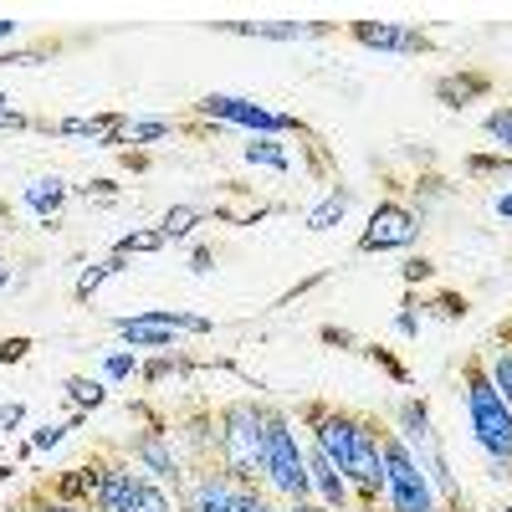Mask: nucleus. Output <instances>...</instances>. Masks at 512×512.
Masks as SVG:
<instances>
[{"label":"nucleus","mask_w":512,"mask_h":512,"mask_svg":"<svg viewBox=\"0 0 512 512\" xmlns=\"http://www.w3.org/2000/svg\"><path fill=\"white\" fill-rule=\"evenodd\" d=\"M262 441H267V405L231 400L216 410V472H226L246 492H262Z\"/></svg>","instance_id":"obj_1"},{"label":"nucleus","mask_w":512,"mask_h":512,"mask_svg":"<svg viewBox=\"0 0 512 512\" xmlns=\"http://www.w3.org/2000/svg\"><path fill=\"white\" fill-rule=\"evenodd\" d=\"M461 384H466V420H472V441L487 451L492 477H512V405L497 395V384L487 379L482 354H472L461 364Z\"/></svg>","instance_id":"obj_2"},{"label":"nucleus","mask_w":512,"mask_h":512,"mask_svg":"<svg viewBox=\"0 0 512 512\" xmlns=\"http://www.w3.org/2000/svg\"><path fill=\"white\" fill-rule=\"evenodd\" d=\"M379 461H384V507L390 512H441L431 477L420 472L415 451L395 425H379Z\"/></svg>","instance_id":"obj_3"},{"label":"nucleus","mask_w":512,"mask_h":512,"mask_svg":"<svg viewBox=\"0 0 512 512\" xmlns=\"http://www.w3.org/2000/svg\"><path fill=\"white\" fill-rule=\"evenodd\" d=\"M262 482H267L277 497H287V502L313 497L303 441H297L287 410H272V405H267V441H262Z\"/></svg>","instance_id":"obj_4"},{"label":"nucleus","mask_w":512,"mask_h":512,"mask_svg":"<svg viewBox=\"0 0 512 512\" xmlns=\"http://www.w3.org/2000/svg\"><path fill=\"white\" fill-rule=\"evenodd\" d=\"M195 118L216 123V128H246L251 139H277V134H308L303 118H287V113H272L256 98H236V93H205L195 103Z\"/></svg>","instance_id":"obj_5"},{"label":"nucleus","mask_w":512,"mask_h":512,"mask_svg":"<svg viewBox=\"0 0 512 512\" xmlns=\"http://www.w3.org/2000/svg\"><path fill=\"white\" fill-rule=\"evenodd\" d=\"M128 415H139V420H144V431L128 436V461H134L144 477H154V482H175V487H185L190 472H185V456L175 451V441H169V436H175V431H169V420H159L149 405H134Z\"/></svg>","instance_id":"obj_6"},{"label":"nucleus","mask_w":512,"mask_h":512,"mask_svg":"<svg viewBox=\"0 0 512 512\" xmlns=\"http://www.w3.org/2000/svg\"><path fill=\"white\" fill-rule=\"evenodd\" d=\"M420 241V210H410L405 200H379L369 210V226L359 231V256L374 251H405Z\"/></svg>","instance_id":"obj_7"},{"label":"nucleus","mask_w":512,"mask_h":512,"mask_svg":"<svg viewBox=\"0 0 512 512\" xmlns=\"http://www.w3.org/2000/svg\"><path fill=\"white\" fill-rule=\"evenodd\" d=\"M349 36L369 52H395V57H420V52H436L431 31H420L410 21H349Z\"/></svg>","instance_id":"obj_8"},{"label":"nucleus","mask_w":512,"mask_h":512,"mask_svg":"<svg viewBox=\"0 0 512 512\" xmlns=\"http://www.w3.org/2000/svg\"><path fill=\"white\" fill-rule=\"evenodd\" d=\"M236 492H246V487H236L226 472H216V466H200V472L185 477L180 502H185V512H231Z\"/></svg>","instance_id":"obj_9"},{"label":"nucleus","mask_w":512,"mask_h":512,"mask_svg":"<svg viewBox=\"0 0 512 512\" xmlns=\"http://www.w3.org/2000/svg\"><path fill=\"white\" fill-rule=\"evenodd\" d=\"M113 333L123 338L128 349H149V354H169V349H175V338H180V328L164 323L154 308H144L134 318H113Z\"/></svg>","instance_id":"obj_10"},{"label":"nucleus","mask_w":512,"mask_h":512,"mask_svg":"<svg viewBox=\"0 0 512 512\" xmlns=\"http://www.w3.org/2000/svg\"><path fill=\"white\" fill-rule=\"evenodd\" d=\"M210 26L231 36H262V41H313L333 31V21H210Z\"/></svg>","instance_id":"obj_11"},{"label":"nucleus","mask_w":512,"mask_h":512,"mask_svg":"<svg viewBox=\"0 0 512 512\" xmlns=\"http://www.w3.org/2000/svg\"><path fill=\"white\" fill-rule=\"evenodd\" d=\"M103 466H108V456L77 461V466H67V472H62L57 482H47V487H41V492H47V497H57V502L93 507V497H98V482H103Z\"/></svg>","instance_id":"obj_12"},{"label":"nucleus","mask_w":512,"mask_h":512,"mask_svg":"<svg viewBox=\"0 0 512 512\" xmlns=\"http://www.w3.org/2000/svg\"><path fill=\"white\" fill-rule=\"evenodd\" d=\"M47 134H62V139H88L93 149H118V134H123V113H93V118H57V123H36Z\"/></svg>","instance_id":"obj_13"},{"label":"nucleus","mask_w":512,"mask_h":512,"mask_svg":"<svg viewBox=\"0 0 512 512\" xmlns=\"http://www.w3.org/2000/svg\"><path fill=\"white\" fill-rule=\"evenodd\" d=\"M395 431L405 436V446H431V441H441V436H436V420H431V405H425L420 395H405V400L395 405Z\"/></svg>","instance_id":"obj_14"},{"label":"nucleus","mask_w":512,"mask_h":512,"mask_svg":"<svg viewBox=\"0 0 512 512\" xmlns=\"http://www.w3.org/2000/svg\"><path fill=\"white\" fill-rule=\"evenodd\" d=\"M21 200L36 210L41 221H57L62 210H67V200H72V185H67L62 175H36V180L21 190Z\"/></svg>","instance_id":"obj_15"},{"label":"nucleus","mask_w":512,"mask_h":512,"mask_svg":"<svg viewBox=\"0 0 512 512\" xmlns=\"http://www.w3.org/2000/svg\"><path fill=\"white\" fill-rule=\"evenodd\" d=\"M487 93H492V77L487 72H446V77H436V98L446 108H466V103H477Z\"/></svg>","instance_id":"obj_16"},{"label":"nucleus","mask_w":512,"mask_h":512,"mask_svg":"<svg viewBox=\"0 0 512 512\" xmlns=\"http://www.w3.org/2000/svg\"><path fill=\"white\" fill-rule=\"evenodd\" d=\"M349 205H354V190H349V185H333V190L308 210V216H303V226H308V231H333L338 221L349 216Z\"/></svg>","instance_id":"obj_17"},{"label":"nucleus","mask_w":512,"mask_h":512,"mask_svg":"<svg viewBox=\"0 0 512 512\" xmlns=\"http://www.w3.org/2000/svg\"><path fill=\"white\" fill-rule=\"evenodd\" d=\"M62 395L72 400V410L93 415V410H103V405H108V379H93V374H67Z\"/></svg>","instance_id":"obj_18"},{"label":"nucleus","mask_w":512,"mask_h":512,"mask_svg":"<svg viewBox=\"0 0 512 512\" xmlns=\"http://www.w3.org/2000/svg\"><path fill=\"white\" fill-rule=\"evenodd\" d=\"M118 272H128V262H123V256H103V262H93V267H82L77 272V282H72V297H77V303H88V297L108 282V277H118Z\"/></svg>","instance_id":"obj_19"},{"label":"nucleus","mask_w":512,"mask_h":512,"mask_svg":"<svg viewBox=\"0 0 512 512\" xmlns=\"http://www.w3.org/2000/svg\"><path fill=\"white\" fill-rule=\"evenodd\" d=\"M169 134H175V123H169V118H123L118 149H123V144L144 149V144H159V139H169Z\"/></svg>","instance_id":"obj_20"},{"label":"nucleus","mask_w":512,"mask_h":512,"mask_svg":"<svg viewBox=\"0 0 512 512\" xmlns=\"http://www.w3.org/2000/svg\"><path fill=\"white\" fill-rule=\"evenodd\" d=\"M241 159L256 164V169H272V175H287V169H292V159H287V149H282L277 139H251V144H241Z\"/></svg>","instance_id":"obj_21"},{"label":"nucleus","mask_w":512,"mask_h":512,"mask_svg":"<svg viewBox=\"0 0 512 512\" xmlns=\"http://www.w3.org/2000/svg\"><path fill=\"white\" fill-rule=\"evenodd\" d=\"M82 420H88V415H82V410H72L67 420H47V425H36V431H31L26 441H31V451H52V446H62V441L77 431Z\"/></svg>","instance_id":"obj_22"},{"label":"nucleus","mask_w":512,"mask_h":512,"mask_svg":"<svg viewBox=\"0 0 512 512\" xmlns=\"http://www.w3.org/2000/svg\"><path fill=\"white\" fill-rule=\"evenodd\" d=\"M164 246H169L164 231L149 226V231H128V236H118V241H113V256H123V262H128V256H154V251H164Z\"/></svg>","instance_id":"obj_23"},{"label":"nucleus","mask_w":512,"mask_h":512,"mask_svg":"<svg viewBox=\"0 0 512 512\" xmlns=\"http://www.w3.org/2000/svg\"><path fill=\"white\" fill-rule=\"evenodd\" d=\"M200 221H205V210H200V205H169V210H164V221H159V231H164V241H185Z\"/></svg>","instance_id":"obj_24"},{"label":"nucleus","mask_w":512,"mask_h":512,"mask_svg":"<svg viewBox=\"0 0 512 512\" xmlns=\"http://www.w3.org/2000/svg\"><path fill=\"white\" fill-rule=\"evenodd\" d=\"M123 512H175V502H169V492H164L154 477H144V482L134 487V497H128Z\"/></svg>","instance_id":"obj_25"},{"label":"nucleus","mask_w":512,"mask_h":512,"mask_svg":"<svg viewBox=\"0 0 512 512\" xmlns=\"http://www.w3.org/2000/svg\"><path fill=\"white\" fill-rule=\"evenodd\" d=\"M482 128H487V139H497V149L512 154V103H507V108H492V113L482 118Z\"/></svg>","instance_id":"obj_26"},{"label":"nucleus","mask_w":512,"mask_h":512,"mask_svg":"<svg viewBox=\"0 0 512 512\" xmlns=\"http://www.w3.org/2000/svg\"><path fill=\"white\" fill-rule=\"evenodd\" d=\"M139 374V354H108L103 359V379L108 384H123V379H134Z\"/></svg>","instance_id":"obj_27"},{"label":"nucleus","mask_w":512,"mask_h":512,"mask_svg":"<svg viewBox=\"0 0 512 512\" xmlns=\"http://www.w3.org/2000/svg\"><path fill=\"white\" fill-rule=\"evenodd\" d=\"M26 425V400H0V436H11Z\"/></svg>","instance_id":"obj_28"},{"label":"nucleus","mask_w":512,"mask_h":512,"mask_svg":"<svg viewBox=\"0 0 512 512\" xmlns=\"http://www.w3.org/2000/svg\"><path fill=\"white\" fill-rule=\"evenodd\" d=\"M395 333L400 338H420V313H415V297H405L400 313H395Z\"/></svg>","instance_id":"obj_29"},{"label":"nucleus","mask_w":512,"mask_h":512,"mask_svg":"<svg viewBox=\"0 0 512 512\" xmlns=\"http://www.w3.org/2000/svg\"><path fill=\"white\" fill-rule=\"evenodd\" d=\"M72 195H88V200H118V180H88V185H72Z\"/></svg>","instance_id":"obj_30"},{"label":"nucleus","mask_w":512,"mask_h":512,"mask_svg":"<svg viewBox=\"0 0 512 512\" xmlns=\"http://www.w3.org/2000/svg\"><path fill=\"white\" fill-rule=\"evenodd\" d=\"M420 308H436L441 318H466V297H431V303H420Z\"/></svg>","instance_id":"obj_31"},{"label":"nucleus","mask_w":512,"mask_h":512,"mask_svg":"<svg viewBox=\"0 0 512 512\" xmlns=\"http://www.w3.org/2000/svg\"><path fill=\"white\" fill-rule=\"evenodd\" d=\"M400 277H405L410 287H415V282H431V277H436V262H425V256H410Z\"/></svg>","instance_id":"obj_32"},{"label":"nucleus","mask_w":512,"mask_h":512,"mask_svg":"<svg viewBox=\"0 0 512 512\" xmlns=\"http://www.w3.org/2000/svg\"><path fill=\"white\" fill-rule=\"evenodd\" d=\"M369 359H374V364H379L384 374H390L395 384H410V374H405V364H395V359H390V354H384V349H369Z\"/></svg>","instance_id":"obj_33"},{"label":"nucleus","mask_w":512,"mask_h":512,"mask_svg":"<svg viewBox=\"0 0 512 512\" xmlns=\"http://www.w3.org/2000/svg\"><path fill=\"white\" fill-rule=\"evenodd\" d=\"M31 354V338H6V344H0V364H21Z\"/></svg>","instance_id":"obj_34"},{"label":"nucleus","mask_w":512,"mask_h":512,"mask_svg":"<svg viewBox=\"0 0 512 512\" xmlns=\"http://www.w3.org/2000/svg\"><path fill=\"white\" fill-rule=\"evenodd\" d=\"M231 512H277V507H272L262 492H236V507H231Z\"/></svg>","instance_id":"obj_35"},{"label":"nucleus","mask_w":512,"mask_h":512,"mask_svg":"<svg viewBox=\"0 0 512 512\" xmlns=\"http://www.w3.org/2000/svg\"><path fill=\"white\" fill-rule=\"evenodd\" d=\"M47 52H0V67H41Z\"/></svg>","instance_id":"obj_36"},{"label":"nucleus","mask_w":512,"mask_h":512,"mask_svg":"<svg viewBox=\"0 0 512 512\" xmlns=\"http://www.w3.org/2000/svg\"><path fill=\"white\" fill-rule=\"evenodd\" d=\"M190 272H195V277H210V272H216V251H210V246H195Z\"/></svg>","instance_id":"obj_37"},{"label":"nucleus","mask_w":512,"mask_h":512,"mask_svg":"<svg viewBox=\"0 0 512 512\" xmlns=\"http://www.w3.org/2000/svg\"><path fill=\"white\" fill-rule=\"evenodd\" d=\"M282 512H328V507H323L318 497H303V502H287Z\"/></svg>","instance_id":"obj_38"},{"label":"nucleus","mask_w":512,"mask_h":512,"mask_svg":"<svg viewBox=\"0 0 512 512\" xmlns=\"http://www.w3.org/2000/svg\"><path fill=\"white\" fill-rule=\"evenodd\" d=\"M492 210H497L502 221H512V190H507V195H497V200H492Z\"/></svg>","instance_id":"obj_39"},{"label":"nucleus","mask_w":512,"mask_h":512,"mask_svg":"<svg viewBox=\"0 0 512 512\" xmlns=\"http://www.w3.org/2000/svg\"><path fill=\"white\" fill-rule=\"evenodd\" d=\"M21 31V21H11V16H0V41H11Z\"/></svg>","instance_id":"obj_40"},{"label":"nucleus","mask_w":512,"mask_h":512,"mask_svg":"<svg viewBox=\"0 0 512 512\" xmlns=\"http://www.w3.org/2000/svg\"><path fill=\"white\" fill-rule=\"evenodd\" d=\"M0 287H11V267L6 262H0Z\"/></svg>","instance_id":"obj_41"},{"label":"nucleus","mask_w":512,"mask_h":512,"mask_svg":"<svg viewBox=\"0 0 512 512\" xmlns=\"http://www.w3.org/2000/svg\"><path fill=\"white\" fill-rule=\"evenodd\" d=\"M0 103H11V98H6V93H0Z\"/></svg>","instance_id":"obj_42"},{"label":"nucleus","mask_w":512,"mask_h":512,"mask_svg":"<svg viewBox=\"0 0 512 512\" xmlns=\"http://www.w3.org/2000/svg\"><path fill=\"white\" fill-rule=\"evenodd\" d=\"M497 512H512V507H497Z\"/></svg>","instance_id":"obj_43"}]
</instances>
